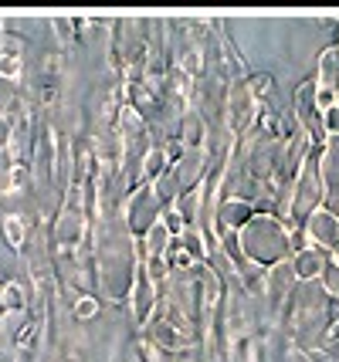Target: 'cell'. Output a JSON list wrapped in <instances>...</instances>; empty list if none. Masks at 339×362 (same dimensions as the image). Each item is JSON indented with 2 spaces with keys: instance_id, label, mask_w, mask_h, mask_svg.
I'll return each mask as SVG.
<instances>
[{
  "instance_id": "cell-8",
  "label": "cell",
  "mask_w": 339,
  "mask_h": 362,
  "mask_svg": "<svg viewBox=\"0 0 339 362\" xmlns=\"http://www.w3.org/2000/svg\"><path fill=\"white\" fill-rule=\"evenodd\" d=\"M4 230H7V244L21 251V244L28 240V223L21 221V217H7V221H4Z\"/></svg>"
},
{
  "instance_id": "cell-12",
  "label": "cell",
  "mask_w": 339,
  "mask_h": 362,
  "mask_svg": "<svg viewBox=\"0 0 339 362\" xmlns=\"http://www.w3.org/2000/svg\"><path fill=\"white\" fill-rule=\"evenodd\" d=\"M323 132L329 136V139H336V136H339V109H336V105L323 112Z\"/></svg>"
},
{
  "instance_id": "cell-1",
  "label": "cell",
  "mask_w": 339,
  "mask_h": 362,
  "mask_svg": "<svg viewBox=\"0 0 339 362\" xmlns=\"http://www.w3.org/2000/svg\"><path fill=\"white\" fill-rule=\"evenodd\" d=\"M244 251L251 254V261H258V264H282L285 257L292 254V237L289 230H282V223L268 221V217H255V221H248L244 227Z\"/></svg>"
},
{
  "instance_id": "cell-20",
  "label": "cell",
  "mask_w": 339,
  "mask_h": 362,
  "mask_svg": "<svg viewBox=\"0 0 339 362\" xmlns=\"http://www.w3.org/2000/svg\"><path fill=\"white\" fill-rule=\"evenodd\" d=\"M336 109H339V92H336Z\"/></svg>"
},
{
  "instance_id": "cell-16",
  "label": "cell",
  "mask_w": 339,
  "mask_h": 362,
  "mask_svg": "<svg viewBox=\"0 0 339 362\" xmlns=\"http://www.w3.org/2000/svg\"><path fill=\"white\" fill-rule=\"evenodd\" d=\"M11 136H14L11 119H7V115H0V149H7V146H11Z\"/></svg>"
},
{
  "instance_id": "cell-11",
  "label": "cell",
  "mask_w": 339,
  "mask_h": 362,
  "mask_svg": "<svg viewBox=\"0 0 339 362\" xmlns=\"http://www.w3.org/2000/svg\"><path fill=\"white\" fill-rule=\"evenodd\" d=\"M0 298H4V308H7V312H24V295H21V284H7V288L0 291Z\"/></svg>"
},
{
  "instance_id": "cell-5",
  "label": "cell",
  "mask_w": 339,
  "mask_h": 362,
  "mask_svg": "<svg viewBox=\"0 0 339 362\" xmlns=\"http://www.w3.org/2000/svg\"><path fill=\"white\" fill-rule=\"evenodd\" d=\"M149 230V257H166V247H170V230H166V223H149L146 227Z\"/></svg>"
},
{
  "instance_id": "cell-6",
  "label": "cell",
  "mask_w": 339,
  "mask_h": 362,
  "mask_svg": "<svg viewBox=\"0 0 339 362\" xmlns=\"http://www.w3.org/2000/svg\"><path fill=\"white\" fill-rule=\"evenodd\" d=\"M248 119H251V95L234 92V98H231V126H244Z\"/></svg>"
},
{
  "instance_id": "cell-19",
  "label": "cell",
  "mask_w": 339,
  "mask_h": 362,
  "mask_svg": "<svg viewBox=\"0 0 339 362\" xmlns=\"http://www.w3.org/2000/svg\"><path fill=\"white\" fill-rule=\"evenodd\" d=\"M7 176H14V173H11L7 166H0V193H4V189L11 187V180H7Z\"/></svg>"
},
{
  "instance_id": "cell-13",
  "label": "cell",
  "mask_w": 339,
  "mask_h": 362,
  "mask_svg": "<svg viewBox=\"0 0 339 362\" xmlns=\"http://www.w3.org/2000/svg\"><path fill=\"white\" fill-rule=\"evenodd\" d=\"M163 163H166V153H160V149H153V153L146 156V166H143V173H146V176H160Z\"/></svg>"
},
{
  "instance_id": "cell-18",
  "label": "cell",
  "mask_w": 339,
  "mask_h": 362,
  "mask_svg": "<svg viewBox=\"0 0 339 362\" xmlns=\"http://www.w3.org/2000/svg\"><path fill=\"white\" fill-rule=\"evenodd\" d=\"M149 274H153V278H163V274H166V261H163V257H149Z\"/></svg>"
},
{
  "instance_id": "cell-2",
  "label": "cell",
  "mask_w": 339,
  "mask_h": 362,
  "mask_svg": "<svg viewBox=\"0 0 339 362\" xmlns=\"http://www.w3.org/2000/svg\"><path fill=\"white\" fill-rule=\"evenodd\" d=\"M306 237L316 244V251H339V217L333 210L319 206L306 221Z\"/></svg>"
},
{
  "instance_id": "cell-14",
  "label": "cell",
  "mask_w": 339,
  "mask_h": 362,
  "mask_svg": "<svg viewBox=\"0 0 339 362\" xmlns=\"http://www.w3.org/2000/svg\"><path fill=\"white\" fill-rule=\"evenodd\" d=\"M17 75H21V58L0 54V78H17Z\"/></svg>"
},
{
  "instance_id": "cell-17",
  "label": "cell",
  "mask_w": 339,
  "mask_h": 362,
  "mask_svg": "<svg viewBox=\"0 0 339 362\" xmlns=\"http://www.w3.org/2000/svg\"><path fill=\"white\" fill-rule=\"evenodd\" d=\"M180 64L187 68V75H197V71H200V51H190V54H187Z\"/></svg>"
},
{
  "instance_id": "cell-15",
  "label": "cell",
  "mask_w": 339,
  "mask_h": 362,
  "mask_svg": "<svg viewBox=\"0 0 339 362\" xmlns=\"http://www.w3.org/2000/svg\"><path fill=\"white\" fill-rule=\"evenodd\" d=\"M98 305L96 298H79V305H75V318H81V322H88V318H96Z\"/></svg>"
},
{
  "instance_id": "cell-4",
  "label": "cell",
  "mask_w": 339,
  "mask_h": 362,
  "mask_svg": "<svg viewBox=\"0 0 339 362\" xmlns=\"http://www.w3.org/2000/svg\"><path fill=\"white\" fill-rule=\"evenodd\" d=\"M319 92L336 95L339 92V47H329L319 54V78H316Z\"/></svg>"
},
{
  "instance_id": "cell-7",
  "label": "cell",
  "mask_w": 339,
  "mask_h": 362,
  "mask_svg": "<svg viewBox=\"0 0 339 362\" xmlns=\"http://www.w3.org/2000/svg\"><path fill=\"white\" fill-rule=\"evenodd\" d=\"M149 301H153V288H149V281H146V278H139L136 291H132V312H136V318H146V312H149Z\"/></svg>"
},
{
  "instance_id": "cell-3",
  "label": "cell",
  "mask_w": 339,
  "mask_h": 362,
  "mask_svg": "<svg viewBox=\"0 0 339 362\" xmlns=\"http://www.w3.org/2000/svg\"><path fill=\"white\" fill-rule=\"evenodd\" d=\"M326 257H329V254L316 251V247H302V251H295L292 254V271H295V278H299L302 284L316 281V278L323 274Z\"/></svg>"
},
{
  "instance_id": "cell-9",
  "label": "cell",
  "mask_w": 339,
  "mask_h": 362,
  "mask_svg": "<svg viewBox=\"0 0 339 362\" xmlns=\"http://www.w3.org/2000/svg\"><path fill=\"white\" fill-rule=\"evenodd\" d=\"M319 278H323L326 291H329V295H336V298H339V261H336V257H326L323 274H319Z\"/></svg>"
},
{
  "instance_id": "cell-10",
  "label": "cell",
  "mask_w": 339,
  "mask_h": 362,
  "mask_svg": "<svg viewBox=\"0 0 339 362\" xmlns=\"http://www.w3.org/2000/svg\"><path fill=\"white\" fill-rule=\"evenodd\" d=\"M224 214H227V223H231V230H234V227H248V217H251L248 204H241V200H231Z\"/></svg>"
}]
</instances>
